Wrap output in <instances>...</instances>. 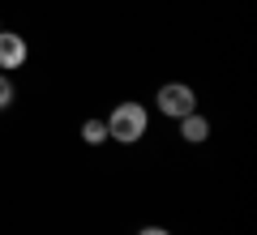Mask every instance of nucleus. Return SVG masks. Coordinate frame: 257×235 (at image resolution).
I'll use <instances>...</instances> for the list:
<instances>
[{"label":"nucleus","instance_id":"f257e3e1","mask_svg":"<svg viewBox=\"0 0 257 235\" xmlns=\"http://www.w3.org/2000/svg\"><path fill=\"white\" fill-rule=\"evenodd\" d=\"M107 137L111 141H120V145H133V141H142L146 137V124H150V116H146V107L142 103H116V111H111L107 120Z\"/></svg>","mask_w":257,"mask_h":235},{"label":"nucleus","instance_id":"f03ea898","mask_svg":"<svg viewBox=\"0 0 257 235\" xmlns=\"http://www.w3.org/2000/svg\"><path fill=\"white\" fill-rule=\"evenodd\" d=\"M159 111L172 116V120H180V116H189V111H197V94L184 82H167V86H159Z\"/></svg>","mask_w":257,"mask_h":235},{"label":"nucleus","instance_id":"7ed1b4c3","mask_svg":"<svg viewBox=\"0 0 257 235\" xmlns=\"http://www.w3.org/2000/svg\"><path fill=\"white\" fill-rule=\"evenodd\" d=\"M26 56H30L26 39L13 35V30H0V69H22Z\"/></svg>","mask_w":257,"mask_h":235},{"label":"nucleus","instance_id":"20e7f679","mask_svg":"<svg viewBox=\"0 0 257 235\" xmlns=\"http://www.w3.org/2000/svg\"><path fill=\"white\" fill-rule=\"evenodd\" d=\"M180 137L189 145H202L206 137H210V120L197 116V111H189V116H180Z\"/></svg>","mask_w":257,"mask_h":235},{"label":"nucleus","instance_id":"39448f33","mask_svg":"<svg viewBox=\"0 0 257 235\" xmlns=\"http://www.w3.org/2000/svg\"><path fill=\"white\" fill-rule=\"evenodd\" d=\"M82 141L86 145H103L107 141V124H103V120H86L82 124Z\"/></svg>","mask_w":257,"mask_h":235},{"label":"nucleus","instance_id":"423d86ee","mask_svg":"<svg viewBox=\"0 0 257 235\" xmlns=\"http://www.w3.org/2000/svg\"><path fill=\"white\" fill-rule=\"evenodd\" d=\"M9 103H13V82L5 77V73H0V111L9 107Z\"/></svg>","mask_w":257,"mask_h":235},{"label":"nucleus","instance_id":"0eeeda50","mask_svg":"<svg viewBox=\"0 0 257 235\" xmlns=\"http://www.w3.org/2000/svg\"><path fill=\"white\" fill-rule=\"evenodd\" d=\"M138 235H172V231H167V226H142Z\"/></svg>","mask_w":257,"mask_h":235}]
</instances>
